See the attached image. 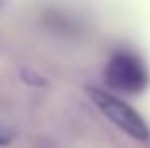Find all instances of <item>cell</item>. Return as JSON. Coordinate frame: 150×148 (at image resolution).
Instances as JSON below:
<instances>
[{"instance_id":"6da1fadb","label":"cell","mask_w":150,"mask_h":148,"mask_svg":"<svg viewBox=\"0 0 150 148\" xmlns=\"http://www.w3.org/2000/svg\"><path fill=\"white\" fill-rule=\"evenodd\" d=\"M87 93H89L91 101L96 103V108L112 124H116L120 130H124L128 136H132L136 140H148L150 138L148 124L144 122V118L132 106H128L124 99H120L114 93H108L103 89H98V87H89Z\"/></svg>"},{"instance_id":"7a4b0ae2","label":"cell","mask_w":150,"mask_h":148,"mask_svg":"<svg viewBox=\"0 0 150 148\" xmlns=\"http://www.w3.org/2000/svg\"><path fill=\"white\" fill-rule=\"evenodd\" d=\"M105 81L112 89L132 96V93H140L146 89L148 71L136 55L116 53L105 67Z\"/></svg>"},{"instance_id":"3957f363","label":"cell","mask_w":150,"mask_h":148,"mask_svg":"<svg viewBox=\"0 0 150 148\" xmlns=\"http://www.w3.org/2000/svg\"><path fill=\"white\" fill-rule=\"evenodd\" d=\"M12 140H14V132L8 126L0 124V146H10Z\"/></svg>"},{"instance_id":"277c9868","label":"cell","mask_w":150,"mask_h":148,"mask_svg":"<svg viewBox=\"0 0 150 148\" xmlns=\"http://www.w3.org/2000/svg\"><path fill=\"white\" fill-rule=\"evenodd\" d=\"M2 4H4V0H0V6H2Z\"/></svg>"}]
</instances>
